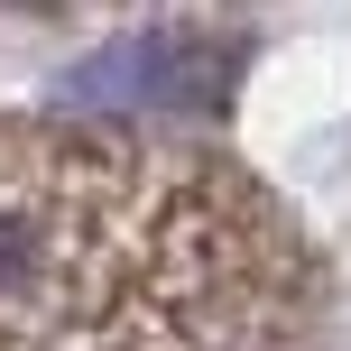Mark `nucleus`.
<instances>
[{
  "mask_svg": "<svg viewBox=\"0 0 351 351\" xmlns=\"http://www.w3.org/2000/svg\"><path fill=\"white\" fill-rule=\"evenodd\" d=\"M231 74H241V37L222 28H130L102 56L65 74V102L84 111H148V121H213L231 102Z\"/></svg>",
  "mask_w": 351,
  "mask_h": 351,
  "instance_id": "1",
  "label": "nucleus"
}]
</instances>
